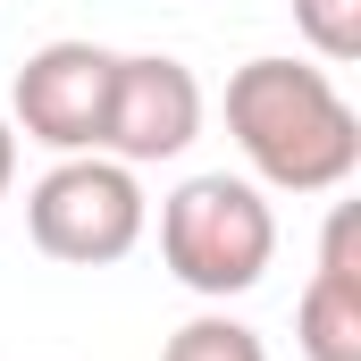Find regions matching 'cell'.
I'll return each instance as SVG.
<instances>
[{
  "label": "cell",
  "instance_id": "cell-1",
  "mask_svg": "<svg viewBox=\"0 0 361 361\" xmlns=\"http://www.w3.org/2000/svg\"><path fill=\"white\" fill-rule=\"evenodd\" d=\"M227 135L277 193H336L361 169V118L328 68L302 59H244L227 76Z\"/></svg>",
  "mask_w": 361,
  "mask_h": 361
},
{
  "label": "cell",
  "instance_id": "cell-2",
  "mask_svg": "<svg viewBox=\"0 0 361 361\" xmlns=\"http://www.w3.org/2000/svg\"><path fill=\"white\" fill-rule=\"evenodd\" d=\"M160 261L185 294L202 302H235L252 294L277 261V210L252 177H185L160 202Z\"/></svg>",
  "mask_w": 361,
  "mask_h": 361
},
{
  "label": "cell",
  "instance_id": "cell-3",
  "mask_svg": "<svg viewBox=\"0 0 361 361\" xmlns=\"http://www.w3.org/2000/svg\"><path fill=\"white\" fill-rule=\"evenodd\" d=\"M152 227V202H143V177L109 152H68L51 177H34L25 193V235L34 252L68 261V269H109L143 244Z\"/></svg>",
  "mask_w": 361,
  "mask_h": 361
},
{
  "label": "cell",
  "instance_id": "cell-4",
  "mask_svg": "<svg viewBox=\"0 0 361 361\" xmlns=\"http://www.w3.org/2000/svg\"><path fill=\"white\" fill-rule=\"evenodd\" d=\"M109 76H118V51L101 42H42L17 85H8V126L42 152H101V126H109Z\"/></svg>",
  "mask_w": 361,
  "mask_h": 361
},
{
  "label": "cell",
  "instance_id": "cell-5",
  "mask_svg": "<svg viewBox=\"0 0 361 361\" xmlns=\"http://www.w3.org/2000/svg\"><path fill=\"white\" fill-rule=\"evenodd\" d=\"M202 76L169 59V51H135L118 59L109 76V126H101V152L126 160V169H160V160H185L193 135H202Z\"/></svg>",
  "mask_w": 361,
  "mask_h": 361
},
{
  "label": "cell",
  "instance_id": "cell-6",
  "mask_svg": "<svg viewBox=\"0 0 361 361\" xmlns=\"http://www.w3.org/2000/svg\"><path fill=\"white\" fill-rule=\"evenodd\" d=\"M294 345L302 361H361V210L336 202L319 235V269L294 302Z\"/></svg>",
  "mask_w": 361,
  "mask_h": 361
},
{
  "label": "cell",
  "instance_id": "cell-7",
  "mask_svg": "<svg viewBox=\"0 0 361 361\" xmlns=\"http://www.w3.org/2000/svg\"><path fill=\"white\" fill-rule=\"evenodd\" d=\"M160 361H269V345H261V328H244L227 311H202L160 345Z\"/></svg>",
  "mask_w": 361,
  "mask_h": 361
},
{
  "label": "cell",
  "instance_id": "cell-8",
  "mask_svg": "<svg viewBox=\"0 0 361 361\" xmlns=\"http://www.w3.org/2000/svg\"><path fill=\"white\" fill-rule=\"evenodd\" d=\"M294 34L319 51V68L361 59V0H294Z\"/></svg>",
  "mask_w": 361,
  "mask_h": 361
},
{
  "label": "cell",
  "instance_id": "cell-9",
  "mask_svg": "<svg viewBox=\"0 0 361 361\" xmlns=\"http://www.w3.org/2000/svg\"><path fill=\"white\" fill-rule=\"evenodd\" d=\"M8 185H17V126H8V109H0V202H8Z\"/></svg>",
  "mask_w": 361,
  "mask_h": 361
}]
</instances>
